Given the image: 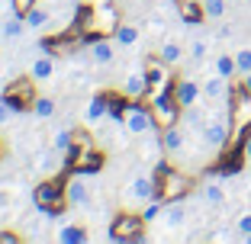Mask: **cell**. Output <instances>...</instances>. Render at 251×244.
<instances>
[{
  "mask_svg": "<svg viewBox=\"0 0 251 244\" xmlns=\"http://www.w3.org/2000/svg\"><path fill=\"white\" fill-rule=\"evenodd\" d=\"M200 138H203V145L213 151H219L226 141H229V112H222V106H216L213 112H209L206 126H203V132H200Z\"/></svg>",
  "mask_w": 251,
  "mask_h": 244,
  "instance_id": "6da1fadb",
  "label": "cell"
},
{
  "mask_svg": "<svg viewBox=\"0 0 251 244\" xmlns=\"http://www.w3.org/2000/svg\"><path fill=\"white\" fill-rule=\"evenodd\" d=\"M123 129L129 135H135V138H142V135H151L155 132V116L145 110V106H126L123 112Z\"/></svg>",
  "mask_w": 251,
  "mask_h": 244,
  "instance_id": "7a4b0ae2",
  "label": "cell"
},
{
  "mask_svg": "<svg viewBox=\"0 0 251 244\" xmlns=\"http://www.w3.org/2000/svg\"><path fill=\"white\" fill-rule=\"evenodd\" d=\"M148 200H155V177L151 174H135L126 186V202L132 206H145Z\"/></svg>",
  "mask_w": 251,
  "mask_h": 244,
  "instance_id": "3957f363",
  "label": "cell"
},
{
  "mask_svg": "<svg viewBox=\"0 0 251 244\" xmlns=\"http://www.w3.org/2000/svg\"><path fill=\"white\" fill-rule=\"evenodd\" d=\"M232 96V87H229V77H219L209 71L206 81H203V100H209L213 106H226Z\"/></svg>",
  "mask_w": 251,
  "mask_h": 244,
  "instance_id": "277c9868",
  "label": "cell"
},
{
  "mask_svg": "<svg viewBox=\"0 0 251 244\" xmlns=\"http://www.w3.org/2000/svg\"><path fill=\"white\" fill-rule=\"evenodd\" d=\"M174 100H177V106H180V110L203 103V84H200V81H193V77H180V81H177V87H174Z\"/></svg>",
  "mask_w": 251,
  "mask_h": 244,
  "instance_id": "5b68a950",
  "label": "cell"
},
{
  "mask_svg": "<svg viewBox=\"0 0 251 244\" xmlns=\"http://www.w3.org/2000/svg\"><path fill=\"white\" fill-rule=\"evenodd\" d=\"M65 200H68V206H74V209H87L90 206V183H87L84 174H77V177L68 180Z\"/></svg>",
  "mask_w": 251,
  "mask_h": 244,
  "instance_id": "8992f818",
  "label": "cell"
},
{
  "mask_svg": "<svg viewBox=\"0 0 251 244\" xmlns=\"http://www.w3.org/2000/svg\"><path fill=\"white\" fill-rule=\"evenodd\" d=\"M184 58H187V45L180 42V39H164V42L158 45V61H161L164 67L180 65Z\"/></svg>",
  "mask_w": 251,
  "mask_h": 244,
  "instance_id": "52a82bcc",
  "label": "cell"
},
{
  "mask_svg": "<svg viewBox=\"0 0 251 244\" xmlns=\"http://www.w3.org/2000/svg\"><path fill=\"white\" fill-rule=\"evenodd\" d=\"M58 71V61H55V55H49V52H42V55H36V58L29 61V77L36 84H42V81H49V77Z\"/></svg>",
  "mask_w": 251,
  "mask_h": 244,
  "instance_id": "ba28073f",
  "label": "cell"
},
{
  "mask_svg": "<svg viewBox=\"0 0 251 244\" xmlns=\"http://www.w3.org/2000/svg\"><path fill=\"white\" fill-rule=\"evenodd\" d=\"M161 145H164L168 155H184V151H187V132H184V126L171 122V126L164 129V135H161Z\"/></svg>",
  "mask_w": 251,
  "mask_h": 244,
  "instance_id": "9c48e42d",
  "label": "cell"
},
{
  "mask_svg": "<svg viewBox=\"0 0 251 244\" xmlns=\"http://www.w3.org/2000/svg\"><path fill=\"white\" fill-rule=\"evenodd\" d=\"M119 90H123L129 100H139V96L148 90V71H142V67H132V71L126 74V81H123V87H119Z\"/></svg>",
  "mask_w": 251,
  "mask_h": 244,
  "instance_id": "30bf717a",
  "label": "cell"
},
{
  "mask_svg": "<svg viewBox=\"0 0 251 244\" xmlns=\"http://www.w3.org/2000/svg\"><path fill=\"white\" fill-rule=\"evenodd\" d=\"M116 42H110V39H97V42H90V58H94V65L100 67H113V61H116Z\"/></svg>",
  "mask_w": 251,
  "mask_h": 244,
  "instance_id": "8fae6325",
  "label": "cell"
},
{
  "mask_svg": "<svg viewBox=\"0 0 251 244\" xmlns=\"http://www.w3.org/2000/svg\"><path fill=\"white\" fill-rule=\"evenodd\" d=\"M200 200L206 202V206H213V209L226 206V186H222V180L219 177L203 180V186H200Z\"/></svg>",
  "mask_w": 251,
  "mask_h": 244,
  "instance_id": "7c38bea8",
  "label": "cell"
},
{
  "mask_svg": "<svg viewBox=\"0 0 251 244\" xmlns=\"http://www.w3.org/2000/svg\"><path fill=\"white\" fill-rule=\"evenodd\" d=\"M113 42H116L119 48H126V52H132L135 45L142 42V29L135 26V22H119V26H116V36H113Z\"/></svg>",
  "mask_w": 251,
  "mask_h": 244,
  "instance_id": "4fadbf2b",
  "label": "cell"
},
{
  "mask_svg": "<svg viewBox=\"0 0 251 244\" xmlns=\"http://www.w3.org/2000/svg\"><path fill=\"white\" fill-rule=\"evenodd\" d=\"M23 32H26V16H20V13H10L7 20L0 22V39L3 42H16Z\"/></svg>",
  "mask_w": 251,
  "mask_h": 244,
  "instance_id": "5bb4252c",
  "label": "cell"
},
{
  "mask_svg": "<svg viewBox=\"0 0 251 244\" xmlns=\"http://www.w3.org/2000/svg\"><path fill=\"white\" fill-rule=\"evenodd\" d=\"M209 71H213V74H219V77H229V81H232V77L238 74L235 55H232V52H219L213 61H209Z\"/></svg>",
  "mask_w": 251,
  "mask_h": 244,
  "instance_id": "9a60e30c",
  "label": "cell"
},
{
  "mask_svg": "<svg viewBox=\"0 0 251 244\" xmlns=\"http://www.w3.org/2000/svg\"><path fill=\"white\" fill-rule=\"evenodd\" d=\"M200 10H203V16L209 22H219L229 13V0H200Z\"/></svg>",
  "mask_w": 251,
  "mask_h": 244,
  "instance_id": "2e32d148",
  "label": "cell"
},
{
  "mask_svg": "<svg viewBox=\"0 0 251 244\" xmlns=\"http://www.w3.org/2000/svg\"><path fill=\"white\" fill-rule=\"evenodd\" d=\"M209 48H213V45H209V39H193V42L187 45V58H190L193 65H200V61L209 58Z\"/></svg>",
  "mask_w": 251,
  "mask_h": 244,
  "instance_id": "e0dca14e",
  "label": "cell"
},
{
  "mask_svg": "<svg viewBox=\"0 0 251 244\" xmlns=\"http://www.w3.org/2000/svg\"><path fill=\"white\" fill-rule=\"evenodd\" d=\"M161 219L171 225V228H184V222H187V206H184V202H174V206L164 209Z\"/></svg>",
  "mask_w": 251,
  "mask_h": 244,
  "instance_id": "ac0fdd59",
  "label": "cell"
},
{
  "mask_svg": "<svg viewBox=\"0 0 251 244\" xmlns=\"http://www.w3.org/2000/svg\"><path fill=\"white\" fill-rule=\"evenodd\" d=\"M103 116H110V106H106L103 96H94V100H90V106H87V116H84V119H87L90 126H97V122H100Z\"/></svg>",
  "mask_w": 251,
  "mask_h": 244,
  "instance_id": "d6986e66",
  "label": "cell"
},
{
  "mask_svg": "<svg viewBox=\"0 0 251 244\" xmlns=\"http://www.w3.org/2000/svg\"><path fill=\"white\" fill-rule=\"evenodd\" d=\"M58 241L61 244H84L87 241V231L81 225H65V228H58Z\"/></svg>",
  "mask_w": 251,
  "mask_h": 244,
  "instance_id": "ffe728a7",
  "label": "cell"
},
{
  "mask_svg": "<svg viewBox=\"0 0 251 244\" xmlns=\"http://www.w3.org/2000/svg\"><path fill=\"white\" fill-rule=\"evenodd\" d=\"M232 55H235L238 77H242V74H248V71H251V45H238V48H235Z\"/></svg>",
  "mask_w": 251,
  "mask_h": 244,
  "instance_id": "44dd1931",
  "label": "cell"
},
{
  "mask_svg": "<svg viewBox=\"0 0 251 244\" xmlns=\"http://www.w3.org/2000/svg\"><path fill=\"white\" fill-rule=\"evenodd\" d=\"M164 215V202H158V200H148L145 202V209H142V222H158V219H161Z\"/></svg>",
  "mask_w": 251,
  "mask_h": 244,
  "instance_id": "7402d4cb",
  "label": "cell"
},
{
  "mask_svg": "<svg viewBox=\"0 0 251 244\" xmlns=\"http://www.w3.org/2000/svg\"><path fill=\"white\" fill-rule=\"evenodd\" d=\"M71 148V129H55L52 132V151H68Z\"/></svg>",
  "mask_w": 251,
  "mask_h": 244,
  "instance_id": "603a6c76",
  "label": "cell"
},
{
  "mask_svg": "<svg viewBox=\"0 0 251 244\" xmlns=\"http://www.w3.org/2000/svg\"><path fill=\"white\" fill-rule=\"evenodd\" d=\"M55 112H58V106H55L52 96H39V100H36V116L39 119H52Z\"/></svg>",
  "mask_w": 251,
  "mask_h": 244,
  "instance_id": "cb8c5ba5",
  "label": "cell"
},
{
  "mask_svg": "<svg viewBox=\"0 0 251 244\" xmlns=\"http://www.w3.org/2000/svg\"><path fill=\"white\" fill-rule=\"evenodd\" d=\"M235 235H238V241H248L251 238V212H242L235 219Z\"/></svg>",
  "mask_w": 251,
  "mask_h": 244,
  "instance_id": "d4e9b609",
  "label": "cell"
},
{
  "mask_svg": "<svg viewBox=\"0 0 251 244\" xmlns=\"http://www.w3.org/2000/svg\"><path fill=\"white\" fill-rule=\"evenodd\" d=\"M13 116H16L13 103H7V100H0V126H7V122H10Z\"/></svg>",
  "mask_w": 251,
  "mask_h": 244,
  "instance_id": "484cf974",
  "label": "cell"
},
{
  "mask_svg": "<svg viewBox=\"0 0 251 244\" xmlns=\"http://www.w3.org/2000/svg\"><path fill=\"white\" fill-rule=\"evenodd\" d=\"M10 200H13V196H10V190H0V212H3V209H10Z\"/></svg>",
  "mask_w": 251,
  "mask_h": 244,
  "instance_id": "4316f807",
  "label": "cell"
},
{
  "mask_svg": "<svg viewBox=\"0 0 251 244\" xmlns=\"http://www.w3.org/2000/svg\"><path fill=\"white\" fill-rule=\"evenodd\" d=\"M242 87H245V93L251 96V71H248V74H242Z\"/></svg>",
  "mask_w": 251,
  "mask_h": 244,
  "instance_id": "83f0119b",
  "label": "cell"
},
{
  "mask_svg": "<svg viewBox=\"0 0 251 244\" xmlns=\"http://www.w3.org/2000/svg\"><path fill=\"white\" fill-rule=\"evenodd\" d=\"M245 161H248V164H251V138H248V141H245Z\"/></svg>",
  "mask_w": 251,
  "mask_h": 244,
  "instance_id": "f1b7e54d",
  "label": "cell"
},
{
  "mask_svg": "<svg viewBox=\"0 0 251 244\" xmlns=\"http://www.w3.org/2000/svg\"><path fill=\"white\" fill-rule=\"evenodd\" d=\"M0 77H3V61H0Z\"/></svg>",
  "mask_w": 251,
  "mask_h": 244,
  "instance_id": "f546056e",
  "label": "cell"
},
{
  "mask_svg": "<svg viewBox=\"0 0 251 244\" xmlns=\"http://www.w3.org/2000/svg\"><path fill=\"white\" fill-rule=\"evenodd\" d=\"M119 3H129V0H119Z\"/></svg>",
  "mask_w": 251,
  "mask_h": 244,
  "instance_id": "4dcf8cb0",
  "label": "cell"
},
{
  "mask_svg": "<svg viewBox=\"0 0 251 244\" xmlns=\"http://www.w3.org/2000/svg\"><path fill=\"white\" fill-rule=\"evenodd\" d=\"M245 244H251V238H248V241H245Z\"/></svg>",
  "mask_w": 251,
  "mask_h": 244,
  "instance_id": "1f68e13d",
  "label": "cell"
}]
</instances>
